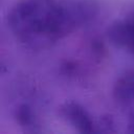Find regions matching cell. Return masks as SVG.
<instances>
[{
	"mask_svg": "<svg viewBox=\"0 0 134 134\" xmlns=\"http://www.w3.org/2000/svg\"><path fill=\"white\" fill-rule=\"evenodd\" d=\"M88 16V6L60 0H18L7 23L12 32L30 47H46L71 32Z\"/></svg>",
	"mask_w": 134,
	"mask_h": 134,
	"instance_id": "cell-1",
	"label": "cell"
},
{
	"mask_svg": "<svg viewBox=\"0 0 134 134\" xmlns=\"http://www.w3.org/2000/svg\"><path fill=\"white\" fill-rule=\"evenodd\" d=\"M110 42L134 55V8L128 16L114 21L107 29Z\"/></svg>",
	"mask_w": 134,
	"mask_h": 134,
	"instance_id": "cell-2",
	"label": "cell"
},
{
	"mask_svg": "<svg viewBox=\"0 0 134 134\" xmlns=\"http://www.w3.org/2000/svg\"><path fill=\"white\" fill-rule=\"evenodd\" d=\"M62 115L81 133H92L95 130V124L87 110L76 102H66L61 107Z\"/></svg>",
	"mask_w": 134,
	"mask_h": 134,
	"instance_id": "cell-3",
	"label": "cell"
},
{
	"mask_svg": "<svg viewBox=\"0 0 134 134\" xmlns=\"http://www.w3.org/2000/svg\"><path fill=\"white\" fill-rule=\"evenodd\" d=\"M113 96L121 104L134 103V69L125 71L115 81L113 86Z\"/></svg>",
	"mask_w": 134,
	"mask_h": 134,
	"instance_id": "cell-4",
	"label": "cell"
},
{
	"mask_svg": "<svg viewBox=\"0 0 134 134\" xmlns=\"http://www.w3.org/2000/svg\"><path fill=\"white\" fill-rule=\"evenodd\" d=\"M16 118L23 127H32L35 125V116L29 107L26 105L20 106L16 111Z\"/></svg>",
	"mask_w": 134,
	"mask_h": 134,
	"instance_id": "cell-5",
	"label": "cell"
},
{
	"mask_svg": "<svg viewBox=\"0 0 134 134\" xmlns=\"http://www.w3.org/2000/svg\"><path fill=\"white\" fill-rule=\"evenodd\" d=\"M128 130L131 133H134V110L130 113L128 119Z\"/></svg>",
	"mask_w": 134,
	"mask_h": 134,
	"instance_id": "cell-6",
	"label": "cell"
}]
</instances>
